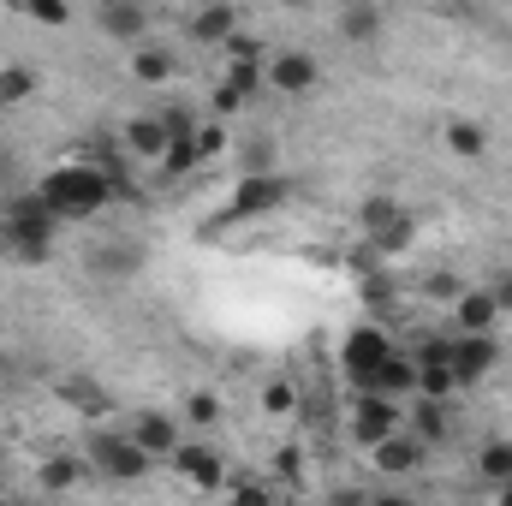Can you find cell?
Masks as SVG:
<instances>
[{"label":"cell","instance_id":"obj_1","mask_svg":"<svg viewBox=\"0 0 512 506\" xmlns=\"http://www.w3.org/2000/svg\"><path fill=\"white\" fill-rule=\"evenodd\" d=\"M36 197H42L48 215L66 227V221H90V215H102L108 197H114V185L102 179L96 161H66V167H54V173L36 185Z\"/></svg>","mask_w":512,"mask_h":506},{"label":"cell","instance_id":"obj_2","mask_svg":"<svg viewBox=\"0 0 512 506\" xmlns=\"http://www.w3.org/2000/svg\"><path fill=\"white\" fill-rule=\"evenodd\" d=\"M54 233H60V221L48 215V203L36 191H12L6 197V245H12V256L42 262L54 251Z\"/></svg>","mask_w":512,"mask_h":506},{"label":"cell","instance_id":"obj_3","mask_svg":"<svg viewBox=\"0 0 512 506\" xmlns=\"http://www.w3.org/2000/svg\"><path fill=\"white\" fill-rule=\"evenodd\" d=\"M90 465H96L108 483H143L155 459L131 441L126 429H90Z\"/></svg>","mask_w":512,"mask_h":506},{"label":"cell","instance_id":"obj_4","mask_svg":"<svg viewBox=\"0 0 512 506\" xmlns=\"http://www.w3.org/2000/svg\"><path fill=\"white\" fill-rule=\"evenodd\" d=\"M501 364V346L495 334H453V352H447V370H453V387H477Z\"/></svg>","mask_w":512,"mask_h":506},{"label":"cell","instance_id":"obj_5","mask_svg":"<svg viewBox=\"0 0 512 506\" xmlns=\"http://www.w3.org/2000/svg\"><path fill=\"white\" fill-rule=\"evenodd\" d=\"M387 358H393V346H387L382 328H352V334H346V346H340V364H346L352 387H358V381H370Z\"/></svg>","mask_w":512,"mask_h":506},{"label":"cell","instance_id":"obj_6","mask_svg":"<svg viewBox=\"0 0 512 506\" xmlns=\"http://www.w3.org/2000/svg\"><path fill=\"white\" fill-rule=\"evenodd\" d=\"M316 78H322L316 54H304V48H280V54H268V84H274L280 96H310Z\"/></svg>","mask_w":512,"mask_h":506},{"label":"cell","instance_id":"obj_7","mask_svg":"<svg viewBox=\"0 0 512 506\" xmlns=\"http://www.w3.org/2000/svg\"><path fill=\"white\" fill-rule=\"evenodd\" d=\"M405 429V411L393 405V399H358V411H352V435L376 453L387 435H399Z\"/></svg>","mask_w":512,"mask_h":506},{"label":"cell","instance_id":"obj_8","mask_svg":"<svg viewBox=\"0 0 512 506\" xmlns=\"http://www.w3.org/2000/svg\"><path fill=\"white\" fill-rule=\"evenodd\" d=\"M126 435L143 447V453H149V459H173V453L185 447V441H179V423H173L167 411H137Z\"/></svg>","mask_w":512,"mask_h":506},{"label":"cell","instance_id":"obj_9","mask_svg":"<svg viewBox=\"0 0 512 506\" xmlns=\"http://www.w3.org/2000/svg\"><path fill=\"white\" fill-rule=\"evenodd\" d=\"M137 268H143V245H131V239H102L90 251V274L108 280V286H126Z\"/></svg>","mask_w":512,"mask_h":506},{"label":"cell","instance_id":"obj_10","mask_svg":"<svg viewBox=\"0 0 512 506\" xmlns=\"http://www.w3.org/2000/svg\"><path fill=\"white\" fill-rule=\"evenodd\" d=\"M54 393H60V405H72L84 423H102V417L114 411V393H108V387H102L96 376H66L60 387H54Z\"/></svg>","mask_w":512,"mask_h":506},{"label":"cell","instance_id":"obj_11","mask_svg":"<svg viewBox=\"0 0 512 506\" xmlns=\"http://www.w3.org/2000/svg\"><path fill=\"white\" fill-rule=\"evenodd\" d=\"M405 393H417V364H411V358H399V352H393L370 381H358V399H393V405H399Z\"/></svg>","mask_w":512,"mask_h":506},{"label":"cell","instance_id":"obj_12","mask_svg":"<svg viewBox=\"0 0 512 506\" xmlns=\"http://www.w3.org/2000/svg\"><path fill=\"white\" fill-rule=\"evenodd\" d=\"M495 322H501L495 292H489V286H465L459 304H453V328H459V334H495Z\"/></svg>","mask_w":512,"mask_h":506},{"label":"cell","instance_id":"obj_13","mask_svg":"<svg viewBox=\"0 0 512 506\" xmlns=\"http://www.w3.org/2000/svg\"><path fill=\"white\" fill-rule=\"evenodd\" d=\"M120 143H126L131 155H143V161H167V143H173V131L161 114H137L126 131H120Z\"/></svg>","mask_w":512,"mask_h":506},{"label":"cell","instance_id":"obj_14","mask_svg":"<svg viewBox=\"0 0 512 506\" xmlns=\"http://www.w3.org/2000/svg\"><path fill=\"white\" fill-rule=\"evenodd\" d=\"M286 191H292V185H286V179H274V173H268V179H245V185H239V197H233V221H251V215L280 209V203H286Z\"/></svg>","mask_w":512,"mask_h":506},{"label":"cell","instance_id":"obj_15","mask_svg":"<svg viewBox=\"0 0 512 506\" xmlns=\"http://www.w3.org/2000/svg\"><path fill=\"white\" fill-rule=\"evenodd\" d=\"M173 471H179L185 483H197V489H215V483L227 477V465H221V453H215V447H197V441L173 453Z\"/></svg>","mask_w":512,"mask_h":506},{"label":"cell","instance_id":"obj_16","mask_svg":"<svg viewBox=\"0 0 512 506\" xmlns=\"http://www.w3.org/2000/svg\"><path fill=\"white\" fill-rule=\"evenodd\" d=\"M423 453H429V447H423L411 429H399V435H387L382 447H376V471H382V477H405V471L423 465Z\"/></svg>","mask_w":512,"mask_h":506},{"label":"cell","instance_id":"obj_17","mask_svg":"<svg viewBox=\"0 0 512 506\" xmlns=\"http://www.w3.org/2000/svg\"><path fill=\"white\" fill-rule=\"evenodd\" d=\"M96 24H102L114 42H137V48H143V36H149V12L131 6V0H108V6L96 12Z\"/></svg>","mask_w":512,"mask_h":506},{"label":"cell","instance_id":"obj_18","mask_svg":"<svg viewBox=\"0 0 512 506\" xmlns=\"http://www.w3.org/2000/svg\"><path fill=\"white\" fill-rule=\"evenodd\" d=\"M191 36L209 42V48H227V42L239 36V12H233V6H203V12L191 18Z\"/></svg>","mask_w":512,"mask_h":506},{"label":"cell","instance_id":"obj_19","mask_svg":"<svg viewBox=\"0 0 512 506\" xmlns=\"http://www.w3.org/2000/svg\"><path fill=\"white\" fill-rule=\"evenodd\" d=\"M340 36H346L352 48H370V42L382 36V6H370V0H352V6L340 12Z\"/></svg>","mask_w":512,"mask_h":506},{"label":"cell","instance_id":"obj_20","mask_svg":"<svg viewBox=\"0 0 512 506\" xmlns=\"http://www.w3.org/2000/svg\"><path fill=\"white\" fill-rule=\"evenodd\" d=\"M447 423H453V417H447V405H441V399H417V411L405 417V429H411V435H417L423 447L447 441Z\"/></svg>","mask_w":512,"mask_h":506},{"label":"cell","instance_id":"obj_21","mask_svg":"<svg viewBox=\"0 0 512 506\" xmlns=\"http://www.w3.org/2000/svg\"><path fill=\"white\" fill-rule=\"evenodd\" d=\"M131 78H137V84H167V78H173V54L155 48V42L131 48Z\"/></svg>","mask_w":512,"mask_h":506},{"label":"cell","instance_id":"obj_22","mask_svg":"<svg viewBox=\"0 0 512 506\" xmlns=\"http://www.w3.org/2000/svg\"><path fill=\"white\" fill-rule=\"evenodd\" d=\"M84 471H90V459H78V453H54V459L42 465V489H48V495L78 489V483H84Z\"/></svg>","mask_w":512,"mask_h":506},{"label":"cell","instance_id":"obj_23","mask_svg":"<svg viewBox=\"0 0 512 506\" xmlns=\"http://www.w3.org/2000/svg\"><path fill=\"white\" fill-rule=\"evenodd\" d=\"M447 149L465 155V161H477V155L489 149V131L477 126V120H447Z\"/></svg>","mask_w":512,"mask_h":506},{"label":"cell","instance_id":"obj_24","mask_svg":"<svg viewBox=\"0 0 512 506\" xmlns=\"http://www.w3.org/2000/svg\"><path fill=\"white\" fill-rule=\"evenodd\" d=\"M477 471L489 477V489H507L512 483V441H489V447L477 453Z\"/></svg>","mask_w":512,"mask_h":506},{"label":"cell","instance_id":"obj_25","mask_svg":"<svg viewBox=\"0 0 512 506\" xmlns=\"http://www.w3.org/2000/svg\"><path fill=\"white\" fill-rule=\"evenodd\" d=\"M36 96V72L30 66H0V108H18Z\"/></svg>","mask_w":512,"mask_h":506},{"label":"cell","instance_id":"obj_26","mask_svg":"<svg viewBox=\"0 0 512 506\" xmlns=\"http://www.w3.org/2000/svg\"><path fill=\"white\" fill-rule=\"evenodd\" d=\"M399 215H405V209H399L393 197H364V209H358V221H364V233H370V239H376V233H387Z\"/></svg>","mask_w":512,"mask_h":506},{"label":"cell","instance_id":"obj_27","mask_svg":"<svg viewBox=\"0 0 512 506\" xmlns=\"http://www.w3.org/2000/svg\"><path fill=\"white\" fill-rule=\"evenodd\" d=\"M185 423H191V429H215V423H221V399H215V393H191V399H185Z\"/></svg>","mask_w":512,"mask_h":506},{"label":"cell","instance_id":"obj_28","mask_svg":"<svg viewBox=\"0 0 512 506\" xmlns=\"http://www.w3.org/2000/svg\"><path fill=\"white\" fill-rule=\"evenodd\" d=\"M268 167H274V143L268 137H251L245 143V179H268Z\"/></svg>","mask_w":512,"mask_h":506},{"label":"cell","instance_id":"obj_29","mask_svg":"<svg viewBox=\"0 0 512 506\" xmlns=\"http://www.w3.org/2000/svg\"><path fill=\"white\" fill-rule=\"evenodd\" d=\"M262 84H268V66H233V72H227V90H239L245 102H251Z\"/></svg>","mask_w":512,"mask_h":506},{"label":"cell","instance_id":"obj_30","mask_svg":"<svg viewBox=\"0 0 512 506\" xmlns=\"http://www.w3.org/2000/svg\"><path fill=\"white\" fill-rule=\"evenodd\" d=\"M24 12H30L36 24H48V30H60V24H72V6H66V0H30Z\"/></svg>","mask_w":512,"mask_h":506},{"label":"cell","instance_id":"obj_31","mask_svg":"<svg viewBox=\"0 0 512 506\" xmlns=\"http://www.w3.org/2000/svg\"><path fill=\"white\" fill-rule=\"evenodd\" d=\"M411 233H417V227H411V215H399V221H393V227H387V233H376V251H405V245H411Z\"/></svg>","mask_w":512,"mask_h":506},{"label":"cell","instance_id":"obj_32","mask_svg":"<svg viewBox=\"0 0 512 506\" xmlns=\"http://www.w3.org/2000/svg\"><path fill=\"white\" fill-rule=\"evenodd\" d=\"M262 405H268V411H274V417H286V411H292V405H298V393H292V387H286V381H268V387H262Z\"/></svg>","mask_w":512,"mask_h":506},{"label":"cell","instance_id":"obj_33","mask_svg":"<svg viewBox=\"0 0 512 506\" xmlns=\"http://www.w3.org/2000/svg\"><path fill=\"white\" fill-rule=\"evenodd\" d=\"M429 298H447V304H459V292H465V280H453V274H429V286H423Z\"/></svg>","mask_w":512,"mask_h":506},{"label":"cell","instance_id":"obj_34","mask_svg":"<svg viewBox=\"0 0 512 506\" xmlns=\"http://www.w3.org/2000/svg\"><path fill=\"white\" fill-rule=\"evenodd\" d=\"M12 191H18V149L0 143V197H12Z\"/></svg>","mask_w":512,"mask_h":506},{"label":"cell","instance_id":"obj_35","mask_svg":"<svg viewBox=\"0 0 512 506\" xmlns=\"http://www.w3.org/2000/svg\"><path fill=\"white\" fill-rule=\"evenodd\" d=\"M209 108H215V114L227 120V114H239V108H245V96H239V90H227V84H215V96H209Z\"/></svg>","mask_w":512,"mask_h":506},{"label":"cell","instance_id":"obj_36","mask_svg":"<svg viewBox=\"0 0 512 506\" xmlns=\"http://www.w3.org/2000/svg\"><path fill=\"white\" fill-rule=\"evenodd\" d=\"M221 143H227V137H221V126H203V131H197V161H203V155H215Z\"/></svg>","mask_w":512,"mask_h":506},{"label":"cell","instance_id":"obj_37","mask_svg":"<svg viewBox=\"0 0 512 506\" xmlns=\"http://www.w3.org/2000/svg\"><path fill=\"white\" fill-rule=\"evenodd\" d=\"M489 292H495V310H501V316H512V274H501Z\"/></svg>","mask_w":512,"mask_h":506},{"label":"cell","instance_id":"obj_38","mask_svg":"<svg viewBox=\"0 0 512 506\" xmlns=\"http://www.w3.org/2000/svg\"><path fill=\"white\" fill-rule=\"evenodd\" d=\"M334 506H370V501H364V489H340V495H334Z\"/></svg>","mask_w":512,"mask_h":506},{"label":"cell","instance_id":"obj_39","mask_svg":"<svg viewBox=\"0 0 512 506\" xmlns=\"http://www.w3.org/2000/svg\"><path fill=\"white\" fill-rule=\"evenodd\" d=\"M239 506H268V495L262 489H239Z\"/></svg>","mask_w":512,"mask_h":506},{"label":"cell","instance_id":"obj_40","mask_svg":"<svg viewBox=\"0 0 512 506\" xmlns=\"http://www.w3.org/2000/svg\"><path fill=\"white\" fill-rule=\"evenodd\" d=\"M370 506H411V501H399V495H376Z\"/></svg>","mask_w":512,"mask_h":506},{"label":"cell","instance_id":"obj_41","mask_svg":"<svg viewBox=\"0 0 512 506\" xmlns=\"http://www.w3.org/2000/svg\"><path fill=\"white\" fill-rule=\"evenodd\" d=\"M495 506H512V483L507 489H495Z\"/></svg>","mask_w":512,"mask_h":506}]
</instances>
